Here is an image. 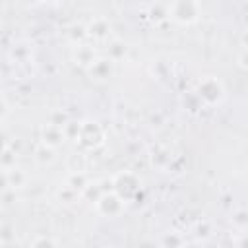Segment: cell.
I'll list each match as a JSON object with an SVG mask.
<instances>
[{"label":"cell","mask_w":248,"mask_h":248,"mask_svg":"<svg viewBox=\"0 0 248 248\" xmlns=\"http://www.w3.org/2000/svg\"><path fill=\"white\" fill-rule=\"evenodd\" d=\"M33 161H35L39 167H50V165L56 161V149L46 147V145H43V143H37L35 149H33Z\"/></svg>","instance_id":"30bf717a"},{"label":"cell","mask_w":248,"mask_h":248,"mask_svg":"<svg viewBox=\"0 0 248 248\" xmlns=\"http://www.w3.org/2000/svg\"><path fill=\"white\" fill-rule=\"evenodd\" d=\"M56 200L60 202V203H66V205H70V203H76L78 200H79V194L76 192V190H72L70 186H60L58 190H56Z\"/></svg>","instance_id":"e0dca14e"},{"label":"cell","mask_w":248,"mask_h":248,"mask_svg":"<svg viewBox=\"0 0 248 248\" xmlns=\"http://www.w3.org/2000/svg\"><path fill=\"white\" fill-rule=\"evenodd\" d=\"M165 246L167 248H180L182 246V238L176 232H170V234L165 236Z\"/></svg>","instance_id":"7402d4cb"},{"label":"cell","mask_w":248,"mask_h":248,"mask_svg":"<svg viewBox=\"0 0 248 248\" xmlns=\"http://www.w3.org/2000/svg\"><path fill=\"white\" fill-rule=\"evenodd\" d=\"M64 141H66V138H64L62 128H58V126H54L50 122H45L41 126V130H39V143H43L46 147H52V149H58Z\"/></svg>","instance_id":"52a82bcc"},{"label":"cell","mask_w":248,"mask_h":248,"mask_svg":"<svg viewBox=\"0 0 248 248\" xmlns=\"http://www.w3.org/2000/svg\"><path fill=\"white\" fill-rule=\"evenodd\" d=\"M95 209L99 215L103 217H108V219H114V217H120L126 209V203L110 190V192H105L101 194V198L95 202Z\"/></svg>","instance_id":"5b68a950"},{"label":"cell","mask_w":248,"mask_h":248,"mask_svg":"<svg viewBox=\"0 0 248 248\" xmlns=\"http://www.w3.org/2000/svg\"><path fill=\"white\" fill-rule=\"evenodd\" d=\"M107 130L97 120H83L79 122V134L76 143L81 147V151H95L105 145Z\"/></svg>","instance_id":"7a4b0ae2"},{"label":"cell","mask_w":248,"mask_h":248,"mask_svg":"<svg viewBox=\"0 0 248 248\" xmlns=\"http://www.w3.org/2000/svg\"><path fill=\"white\" fill-rule=\"evenodd\" d=\"M8 112H10V105H8V101L0 95V120H4V118L8 116Z\"/></svg>","instance_id":"603a6c76"},{"label":"cell","mask_w":248,"mask_h":248,"mask_svg":"<svg viewBox=\"0 0 248 248\" xmlns=\"http://www.w3.org/2000/svg\"><path fill=\"white\" fill-rule=\"evenodd\" d=\"M16 165H17V153L6 145V149L0 153V169L8 170V169H12Z\"/></svg>","instance_id":"d6986e66"},{"label":"cell","mask_w":248,"mask_h":248,"mask_svg":"<svg viewBox=\"0 0 248 248\" xmlns=\"http://www.w3.org/2000/svg\"><path fill=\"white\" fill-rule=\"evenodd\" d=\"M66 37L72 45H79V43H85L89 37H87V27L83 23H72L68 29H66Z\"/></svg>","instance_id":"4fadbf2b"},{"label":"cell","mask_w":248,"mask_h":248,"mask_svg":"<svg viewBox=\"0 0 248 248\" xmlns=\"http://www.w3.org/2000/svg\"><path fill=\"white\" fill-rule=\"evenodd\" d=\"M227 91H225V85L219 78L215 76H205L198 81V87H196V97L200 99L202 105H207V107H215L219 103H223Z\"/></svg>","instance_id":"3957f363"},{"label":"cell","mask_w":248,"mask_h":248,"mask_svg":"<svg viewBox=\"0 0 248 248\" xmlns=\"http://www.w3.org/2000/svg\"><path fill=\"white\" fill-rule=\"evenodd\" d=\"M91 180H89V174L87 172H68V176H66V186H70L72 190H76L78 194L89 184Z\"/></svg>","instance_id":"5bb4252c"},{"label":"cell","mask_w":248,"mask_h":248,"mask_svg":"<svg viewBox=\"0 0 248 248\" xmlns=\"http://www.w3.org/2000/svg\"><path fill=\"white\" fill-rule=\"evenodd\" d=\"M6 174H8V184H10V188L12 190H19V188H25L27 186V182H29V174L21 169V167H12V169H8L6 170Z\"/></svg>","instance_id":"7c38bea8"},{"label":"cell","mask_w":248,"mask_h":248,"mask_svg":"<svg viewBox=\"0 0 248 248\" xmlns=\"http://www.w3.org/2000/svg\"><path fill=\"white\" fill-rule=\"evenodd\" d=\"M2 240H4V231H2V227H0V244H2Z\"/></svg>","instance_id":"4316f807"},{"label":"cell","mask_w":248,"mask_h":248,"mask_svg":"<svg viewBox=\"0 0 248 248\" xmlns=\"http://www.w3.org/2000/svg\"><path fill=\"white\" fill-rule=\"evenodd\" d=\"M62 132H64V138L66 140H78V134H79V122L78 120H68L64 126H62Z\"/></svg>","instance_id":"ffe728a7"},{"label":"cell","mask_w":248,"mask_h":248,"mask_svg":"<svg viewBox=\"0 0 248 248\" xmlns=\"http://www.w3.org/2000/svg\"><path fill=\"white\" fill-rule=\"evenodd\" d=\"M126 52H128V46H126V43H124L122 39L110 37V39L107 41V58L112 60L114 64H116L118 60H122V58L126 56Z\"/></svg>","instance_id":"8fae6325"},{"label":"cell","mask_w":248,"mask_h":248,"mask_svg":"<svg viewBox=\"0 0 248 248\" xmlns=\"http://www.w3.org/2000/svg\"><path fill=\"white\" fill-rule=\"evenodd\" d=\"M97 56H99V54H97L95 46L89 45L87 41L72 46V60H74V64H78V66L83 68V70H87V68L93 64V60H95Z\"/></svg>","instance_id":"ba28073f"},{"label":"cell","mask_w":248,"mask_h":248,"mask_svg":"<svg viewBox=\"0 0 248 248\" xmlns=\"http://www.w3.org/2000/svg\"><path fill=\"white\" fill-rule=\"evenodd\" d=\"M85 74L95 83H107L114 78V62L108 60L107 56H97L93 64L85 70Z\"/></svg>","instance_id":"8992f818"},{"label":"cell","mask_w":248,"mask_h":248,"mask_svg":"<svg viewBox=\"0 0 248 248\" xmlns=\"http://www.w3.org/2000/svg\"><path fill=\"white\" fill-rule=\"evenodd\" d=\"M169 8V19L180 25H192L202 16V4L194 0H174L167 4Z\"/></svg>","instance_id":"277c9868"},{"label":"cell","mask_w":248,"mask_h":248,"mask_svg":"<svg viewBox=\"0 0 248 248\" xmlns=\"http://www.w3.org/2000/svg\"><path fill=\"white\" fill-rule=\"evenodd\" d=\"M8 188H10V184H8V174H6L4 169H0V194H2L4 190H8Z\"/></svg>","instance_id":"cb8c5ba5"},{"label":"cell","mask_w":248,"mask_h":248,"mask_svg":"<svg viewBox=\"0 0 248 248\" xmlns=\"http://www.w3.org/2000/svg\"><path fill=\"white\" fill-rule=\"evenodd\" d=\"M27 248H60V244L48 234H39L29 242Z\"/></svg>","instance_id":"ac0fdd59"},{"label":"cell","mask_w":248,"mask_h":248,"mask_svg":"<svg viewBox=\"0 0 248 248\" xmlns=\"http://www.w3.org/2000/svg\"><path fill=\"white\" fill-rule=\"evenodd\" d=\"M101 194H105V190H103V186H101V182H89L81 192H79V200H85V202H91V203H95L99 198H101Z\"/></svg>","instance_id":"9a60e30c"},{"label":"cell","mask_w":248,"mask_h":248,"mask_svg":"<svg viewBox=\"0 0 248 248\" xmlns=\"http://www.w3.org/2000/svg\"><path fill=\"white\" fill-rule=\"evenodd\" d=\"M240 229H244V225H246V213L244 211H238V213H234V219H232Z\"/></svg>","instance_id":"d4e9b609"},{"label":"cell","mask_w":248,"mask_h":248,"mask_svg":"<svg viewBox=\"0 0 248 248\" xmlns=\"http://www.w3.org/2000/svg\"><path fill=\"white\" fill-rule=\"evenodd\" d=\"M147 16H149V19L153 23H163V21L169 19V8H167V4H159V2L157 4H149Z\"/></svg>","instance_id":"2e32d148"},{"label":"cell","mask_w":248,"mask_h":248,"mask_svg":"<svg viewBox=\"0 0 248 248\" xmlns=\"http://www.w3.org/2000/svg\"><path fill=\"white\" fill-rule=\"evenodd\" d=\"M68 120H70V116H68V112L62 110V108H56V110H52V112L48 114V122L54 124V126H58V128H62Z\"/></svg>","instance_id":"44dd1931"},{"label":"cell","mask_w":248,"mask_h":248,"mask_svg":"<svg viewBox=\"0 0 248 248\" xmlns=\"http://www.w3.org/2000/svg\"><path fill=\"white\" fill-rule=\"evenodd\" d=\"M110 184H112V192L124 202V203H130V202H136L143 190V184H141V178L134 172V170H120L116 172L112 178H110Z\"/></svg>","instance_id":"6da1fadb"},{"label":"cell","mask_w":248,"mask_h":248,"mask_svg":"<svg viewBox=\"0 0 248 248\" xmlns=\"http://www.w3.org/2000/svg\"><path fill=\"white\" fill-rule=\"evenodd\" d=\"M85 27H87V37H91L95 41L110 39V21L107 17H93Z\"/></svg>","instance_id":"9c48e42d"},{"label":"cell","mask_w":248,"mask_h":248,"mask_svg":"<svg viewBox=\"0 0 248 248\" xmlns=\"http://www.w3.org/2000/svg\"><path fill=\"white\" fill-rule=\"evenodd\" d=\"M236 64H238V68H240L242 72L248 68V64H246V48H244V46H242V50H240V56H238V62H236Z\"/></svg>","instance_id":"484cf974"}]
</instances>
